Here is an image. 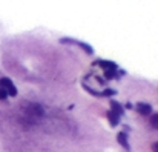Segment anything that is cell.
<instances>
[{
	"mask_svg": "<svg viewBox=\"0 0 158 152\" xmlns=\"http://www.w3.org/2000/svg\"><path fill=\"white\" fill-rule=\"evenodd\" d=\"M0 89L6 91V94L11 95V97H15L17 95V88H15V85L8 77H2L0 78Z\"/></svg>",
	"mask_w": 158,
	"mask_h": 152,
	"instance_id": "cell-1",
	"label": "cell"
},
{
	"mask_svg": "<svg viewBox=\"0 0 158 152\" xmlns=\"http://www.w3.org/2000/svg\"><path fill=\"white\" fill-rule=\"evenodd\" d=\"M151 125H152V128L158 129V114H152L151 115Z\"/></svg>",
	"mask_w": 158,
	"mask_h": 152,
	"instance_id": "cell-11",
	"label": "cell"
},
{
	"mask_svg": "<svg viewBox=\"0 0 158 152\" xmlns=\"http://www.w3.org/2000/svg\"><path fill=\"white\" fill-rule=\"evenodd\" d=\"M94 77H95V78H97V82H98V83H100V85H105V80H103V78H102V77H100V75H94Z\"/></svg>",
	"mask_w": 158,
	"mask_h": 152,
	"instance_id": "cell-13",
	"label": "cell"
},
{
	"mask_svg": "<svg viewBox=\"0 0 158 152\" xmlns=\"http://www.w3.org/2000/svg\"><path fill=\"white\" fill-rule=\"evenodd\" d=\"M75 46H78L80 49H83L88 55H91V54H94V48L91 46V45H88V43H85V42H78L77 40V43H75Z\"/></svg>",
	"mask_w": 158,
	"mask_h": 152,
	"instance_id": "cell-8",
	"label": "cell"
},
{
	"mask_svg": "<svg viewBox=\"0 0 158 152\" xmlns=\"http://www.w3.org/2000/svg\"><path fill=\"white\" fill-rule=\"evenodd\" d=\"M117 141H118L126 151H131V145H129V141H127V134H126V132H118Z\"/></svg>",
	"mask_w": 158,
	"mask_h": 152,
	"instance_id": "cell-5",
	"label": "cell"
},
{
	"mask_svg": "<svg viewBox=\"0 0 158 152\" xmlns=\"http://www.w3.org/2000/svg\"><path fill=\"white\" fill-rule=\"evenodd\" d=\"M124 108H126V109H132V108H134V106H132V104H131V103H126V106H124Z\"/></svg>",
	"mask_w": 158,
	"mask_h": 152,
	"instance_id": "cell-15",
	"label": "cell"
},
{
	"mask_svg": "<svg viewBox=\"0 0 158 152\" xmlns=\"http://www.w3.org/2000/svg\"><path fill=\"white\" fill-rule=\"evenodd\" d=\"M135 108H137L138 114H141V115H152V106H151V104H148V103L140 101Z\"/></svg>",
	"mask_w": 158,
	"mask_h": 152,
	"instance_id": "cell-4",
	"label": "cell"
},
{
	"mask_svg": "<svg viewBox=\"0 0 158 152\" xmlns=\"http://www.w3.org/2000/svg\"><path fill=\"white\" fill-rule=\"evenodd\" d=\"M28 112H29V114H35V115H43V109H42V106H40V104H37V103L29 104Z\"/></svg>",
	"mask_w": 158,
	"mask_h": 152,
	"instance_id": "cell-7",
	"label": "cell"
},
{
	"mask_svg": "<svg viewBox=\"0 0 158 152\" xmlns=\"http://www.w3.org/2000/svg\"><path fill=\"white\" fill-rule=\"evenodd\" d=\"M152 151H154V152H158V141H155V143L152 145Z\"/></svg>",
	"mask_w": 158,
	"mask_h": 152,
	"instance_id": "cell-14",
	"label": "cell"
},
{
	"mask_svg": "<svg viewBox=\"0 0 158 152\" xmlns=\"http://www.w3.org/2000/svg\"><path fill=\"white\" fill-rule=\"evenodd\" d=\"M106 118L109 120V123H110L112 126H118V123H120V117H117L110 109H109V111H106Z\"/></svg>",
	"mask_w": 158,
	"mask_h": 152,
	"instance_id": "cell-6",
	"label": "cell"
},
{
	"mask_svg": "<svg viewBox=\"0 0 158 152\" xmlns=\"http://www.w3.org/2000/svg\"><path fill=\"white\" fill-rule=\"evenodd\" d=\"M115 94H117V91H115V89H110V88L102 91V95H103V97H110V95H115Z\"/></svg>",
	"mask_w": 158,
	"mask_h": 152,
	"instance_id": "cell-10",
	"label": "cell"
},
{
	"mask_svg": "<svg viewBox=\"0 0 158 152\" xmlns=\"http://www.w3.org/2000/svg\"><path fill=\"white\" fill-rule=\"evenodd\" d=\"M105 78L106 80L120 78V72H118V71H105Z\"/></svg>",
	"mask_w": 158,
	"mask_h": 152,
	"instance_id": "cell-9",
	"label": "cell"
},
{
	"mask_svg": "<svg viewBox=\"0 0 158 152\" xmlns=\"http://www.w3.org/2000/svg\"><path fill=\"white\" fill-rule=\"evenodd\" d=\"M92 65H97V66H102L105 71H118V65L112 60H97L95 63Z\"/></svg>",
	"mask_w": 158,
	"mask_h": 152,
	"instance_id": "cell-2",
	"label": "cell"
},
{
	"mask_svg": "<svg viewBox=\"0 0 158 152\" xmlns=\"http://www.w3.org/2000/svg\"><path fill=\"white\" fill-rule=\"evenodd\" d=\"M8 99V94H6V91H3V89H0V100L5 101Z\"/></svg>",
	"mask_w": 158,
	"mask_h": 152,
	"instance_id": "cell-12",
	"label": "cell"
},
{
	"mask_svg": "<svg viewBox=\"0 0 158 152\" xmlns=\"http://www.w3.org/2000/svg\"><path fill=\"white\" fill-rule=\"evenodd\" d=\"M110 103V111L117 115V117H123L124 115V108H123V104H120L118 101H115V100H110L109 101Z\"/></svg>",
	"mask_w": 158,
	"mask_h": 152,
	"instance_id": "cell-3",
	"label": "cell"
}]
</instances>
